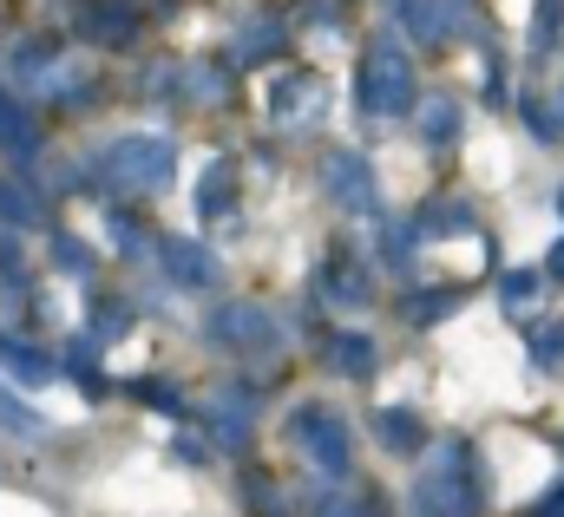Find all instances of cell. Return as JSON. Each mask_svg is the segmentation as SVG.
<instances>
[{
	"mask_svg": "<svg viewBox=\"0 0 564 517\" xmlns=\"http://www.w3.org/2000/svg\"><path fill=\"white\" fill-rule=\"evenodd\" d=\"M86 33H99V40H132V13H126V7H93V13H86Z\"/></svg>",
	"mask_w": 564,
	"mask_h": 517,
	"instance_id": "cell-17",
	"label": "cell"
},
{
	"mask_svg": "<svg viewBox=\"0 0 564 517\" xmlns=\"http://www.w3.org/2000/svg\"><path fill=\"white\" fill-rule=\"evenodd\" d=\"M0 426H7V432H20V439H40V432H46V426H40V419H26V406H20V399H7V393H0Z\"/></svg>",
	"mask_w": 564,
	"mask_h": 517,
	"instance_id": "cell-22",
	"label": "cell"
},
{
	"mask_svg": "<svg viewBox=\"0 0 564 517\" xmlns=\"http://www.w3.org/2000/svg\"><path fill=\"white\" fill-rule=\"evenodd\" d=\"M53 250H59V268H66V275H86V243H73V237H59V243H53Z\"/></svg>",
	"mask_w": 564,
	"mask_h": 517,
	"instance_id": "cell-24",
	"label": "cell"
},
{
	"mask_svg": "<svg viewBox=\"0 0 564 517\" xmlns=\"http://www.w3.org/2000/svg\"><path fill=\"white\" fill-rule=\"evenodd\" d=\"M446 308H453V295H421V301H408V315H414V321H440Z\"/></svg>",
	"mask_w": 564,
	"mask_h": 517,
	"instance_id": "cell-25",
	"label": "cell"
},
{
	"mask_svg": "<svg viewBox=\"0 0 564 517\" xmlns=\"http://www.w3.org/2000/svg\"><path fill=\"white\" fill-rule=\"evenodd\" d=\"M315 112H322V79H315V73H289V79H276V92H270V119L302 125V119H315Z\"/></svg>",
	"mask_w": 564,
	"mask_h": 517,
	"instance_id": "cell-7",
	"label": "cell"
},
{
	"mask_svg": "<svg viewBox=\"0 0 564 517\" xmlns=\"http://www.w3.org/2000/svg\"><path fill=\"white\" fill-rule=\"evenodd\" d=\"M210 334L217 341H230V348H243V354H257V348H276V321L263 315V308H250V301H230V308H217L210 315Z\"/></svg>",
	"mask_w": 564,
	"mask_h": 517,
	"instance_id": "cell-4",
	"label": "cell"
},
{
	"mask_svg": "<svg viewBox=\"0 0 564 517\" xmlns=\"http://www.w3.org/2000/svg\"><path fill=\"white\" fill-rule=\"evenodd\" d=\"M171 170H177V151H171V138H151V131H132L99 151V184L119 197H158L171 184Z\"/></svg>",
	"mask_w": 564,
	"mask_h": 517,
	"instance_id": "cell-1",
	"label": "cell"
},
{
	"mask_svg": "<svg viewBox=\"0 0 564 517\" xmlns=\"http://www.w3.org/2000/svg\"><path fill=\"white\" fill-rule=\"evenodd\" d=\"M0 151L7 157H33L40 151V125L20 112V99H7V86H0Z\"/></svg>",
	"mask_w": 564,
	"mask_h": 517,
	"instance_id": "cell-10",
	"label": "cell"
},
{
	"mask_svg": "<svg viewBox=\"0 0 564 517\" xmlns=\"http://www.w3.org/2000/svg\"><path fill=\"white\" fill-rule=\"evenodd\" d=\"M375 426H381V439H388L394 452H408V446H421V426H414V419H408L401 406H381V419H375Z\"/></svg>",
	"mask_w": 564,
	"mask_h": 517,
	"instance_id": "cell-16",
	"label": "cell"
},
{
	"mask_svg": "<svg viewBox=\"0 0 564 517\" xmlns=\"http://www.w3.org/2000/svg\"><path fill=\"white\" fill-rule=\"evenodd\" d=\"M401 26H408L421 46H440V40H446V7H440V0H401Z\"/></svg>",
	"mask_w": 564,
	"mask_h": 517,
	"instance_id": "cell-13",
	"label": "cell"
},
{
	"mask_svg": "<svg viewBox=\"0 0 564 517\" xmlns=\"http://www.w3.org/2000/svg\"><path fill=\"white\" fill-rule=\"evenodd\" d=\"M421 131L433 138V144H446V138L459 131V112H453V99H433V106L421 112Z\"/></svg>",
	"mask_w": 564,
	"mask_h": 517,
	"instance_id": "cell-19",
	"label": "cell"
},
{
	"mask_svg": "<svg viewBox=\"0 0 564 517\" xmlns=\"http://www.w3.org/2000/svg\"><path fill=\"white\" fill-rule=\"evenodd\" d=\"M0 374H7V381H20V387H46V381H59V361H46L40 348H26V341L0 334Z\"/></svg>",
	"mask_w": 564,
	"mask_h": 517,
	"instance_id": "cell-8",
	"label": "cell"
},
{
	"mask_svg": "<svg viewBox=\"0 0 564 517\" xmlns=\"http://www.w3.org/2000/svg\"><path fill=\"white\" fill-rule=\"evenodd\" d=\"M106 230H112V243H119L126 256H151V243H144V237H139V230H132V223H126V217H112Z\"/></svg>",
	"mask_w": 564,
	"mask_h": 517,
	"instance_id": "cell-23",
	"label": "cell"
},
{
	"mask_svg": "<svg viewBox=\"0 0 564 517\" xmlns=\"http://www.w3.org/2000/svg\"><path fill=\"white\" fill-rule=\"evenodd\" d=\"M237 184H243L237 157H210L204 177H197V210H204V217H224V210L237 204Z\"/></svg>",
	"mask_w": 564,
	"mask_h": 517,
	"instance_id": "cell-9",
	"label": "cell"
},
{
	"mask_svg": "<svg viewBox=\"0 0 564 517\" xmlns=\"http://www.w3.org/2000/svg\"><path fill=\"white\" fill-rule=\"evenodd\" d=\"M289 432H295V446L308 452V465H315V472H328V479H341V472H348V426H341L328 406H295Z\"/></svg>",
	"mask_w": 564,
	"mask_h": 517,
	"instance_id": "cell-3",
	"label": "cell"
},
{
	"mask_svg": "<svg viewBox=\"0 0 564 517\" xmlns=\"http://www.w3.org/2000/svg\"><path fill=\"white\" fill-rule=\"evenodd\" d=\"M0 217H7L13 230H40V223H46L40 197H33L26 184H13V177H0Z\"/></svg>",
	"mask_w": 564,
	"mask_h": 517,
	"instance_id": "cell-12",
	"label": "cell"
},
{
	"mask_svg": "<svg viewBox=\"0 0 564 517\" xmlns=\"http://www.w3.org/2000/svg\"><path fill=\"white\" fill-rule=\"evenodd\" d=\"M158 262H164V275L177 282V288H217V256L204 250V243H191V237H164L158 243Z\"/></svg>",
	"mask_w": 564,
	"mask_h": 517,
	"instance_id": "cell-5",
	"label": "cell"
},
{
	"mask_svg": "<svg viewBox=\"0 0 564 517\" xmlns=\"http://www.w3.org/2000/svg\"><path fill=\"white\" fill-rule=\"evenodd\" d=\"M322 184H328V197H335L341 210H375V177H368L361 151H335V157L322 164Z\"/></svg>",
	"mask_w": 564,
	"mask_h": 517,
	"instance_id": "cell-6",
	"label": "cell"
},
{
	"mask_svg": "<svg viewBox=\"0 0 564 517\" xmlns=\"http://www.w3.org/2000/svg\"><path fill=\"white\" fill-rule=\"evenodd\" d=\"M355 106L375 112V119H394V112L414 106V66H408L401 46H388V40L368 46V59H361V73H355Z\"/></svg>",
	"mask_w": 564,
	"mask_h": 517,
	"instance_id": "cell-2",
	"label": "cell"
},
{
	"mask_svg": "<svg viewBox=\"0 0 564 517\" xmlns=\"http://www.w3.org/2000/svg\"><path fill=\"white\" fill-rule=\"evenodd\" d=\"M459 223H466V210H433L426 217V230H459Z\"/></svg>",
	"mask_w": 564,
	"mask_h": 517,
	"instance_id": "cell-26",
	"label": "cell"
},
{
	"mask_svg": "<svg viewBox=\"0 0 564 517\" xmlns=\"http://www.w3.org/2000/svg\"><path fill=\"white\" fill-rule=\"evenodd\" d=\"M204 419H210V432H217L224 446H243V439H250V413H243V393H230V399H217V406H210Z\"/></svg>",
	"mask_w": 564,
	"mask_h": 517,
	"instance_id": "cell-15",
	"label": "cell"
},
{
	"mask_svg": "<svg viewBox=\"0 0 564 517\" xmlns=\"http://www.w3.org/2000/svg\"><path fill=\"white\" fill-rule=\"evenodd\" d=\"M126 328H132V315H126V308H119V301H106V308H99V315H93V341H119V334H126Z\"/></svg>",
	"mask_w": 564,
	"mask_h": 517,
	"instance_id": "cell-21",
	"label": "cell"
},
{
	"mask_svg": "<svg viewBox=\"0 0 564 517\" xmlns=\"http://www.w3.org/2000/svg\"><path fill=\"white\" fill-rule=\"evenodd\" d=\"M328 367L335 374H375V341L368 334H335L328 341Z\"/></svg>",
	"mask_w": 564,
	"mask_h": 517,
	"instance_id": "cell-14",
	"label": "cell"
},
{
	"mask_svg": "<svg viewBox=\"0 0 564 517\" xmlns=\"http://www.w3.org/2000/svg\"><path fill=\"white\" fill-rule=\"evenodd\" d=\"M552 268H558V275H564V243H558V250H552Z\"/></svg>",
	"mask_w": 564,
	"mask_h": 517,
	"instance_id": "cell-27",
	"label": "cell"
},
{
	"mask_svg": "<svg viewBox=\"0 0 564 517\" xmlns=\"http://www.w3.org/2000/svg\"><path fill=\"white\" fill-rule=\"evenodd\" d=\"M184 86H191L204 106H217V99H224V73H217V66H191V73H184Z\"/></svg>",
	"mask_w": 564,
	"mask_h": 517,
	"instance_id": "cell-20",
	"label": "cell"
},
{
	"mask_svg": "<svg viewBox=\"0 0 564 517\" xmlns=\"http://www.w3.org/2000/svg\"><path fill=\"white\" fill-rule=\"evenodd\" d=\"M328 295H335V301H361V295H368V275H361L355 262H335V268H328Z\"/></svg>",
	"mask_w": 564,
	"mask_h": 517,
	"instance_id": "cell-18",
	"label": "cell"
},
{
	"mask_svg": "<svg viewBox=\"0 0 564 517\" xmlns=\"http://www.w3.org/2000/svg\"><path fill=\"white\" fill-rule=\"evenodd\" d=\"M276 46H282V20L263 13V20H243V33H237V53H230V59H237V66H257V59H270Z\"/></svg>",
	"mask_w": 564,
	"mask_h": 517,
	"instance_id": "cell-11",
	"label": "cell"
}]
</instances>
